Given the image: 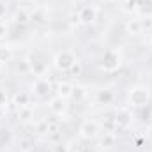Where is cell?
I'll return each instance as SVG.
<instances>
[{
  "mask_svg": "<svg viewBox=\"0 0 152 152\" xmlns=\"http://www.w3.org/2000/svg\"><path fill=\"white\" fill-rule=\"evenodd\" d=\"M27 2H28V0H27Z\"/></svg>",
  "mask_w": 152,
  "mask_h": 152,
  "instance_id": "cell-32",
  "label": "cell"
},
{
  "mask_svg": "<svg viewBox=\"0 0 152 152\" xmlns=\"http://www.w3.org/2000/svg\"><path fill=\"white\" fill-rule=\"evenodd\" d=\"M134 11L136 18H152V0H138Z\"/></svg>",
  "mask_w": 152,
  "mask_h": 152,
  "instance_id": "cell-13",
  "label": "cell"
},
{
  "mask_svg": "<svg viewBox=\"0 0 152 152\" xmlns=\"http://www.w3.org/2000/svg\"><path fill=\"white\" fill-rule=\"evenodd\" d=\"M18 149H20V152H32L34 142L30 138H20L18 140Z\"/></svg>",
  "mask_w": 152,
  "mask_h": 152,
  "instance_id": "cell-18",
  "label": "cell"
},
{
  "mask_svg": "<svg viewBox=\"0 0 152 152\" xmlns=\"http://www.w3.org/2000/svg\"><path fill=\"white\" fill-rule=\"evenodd\" d=\"M87 88L85 87H81V85H75V90H73V96H71V99H75V101H83L85 97H87Z\"/></svg>",
  "mask_w": 152,
  "mask_h": 152,
  "instance_id": "cell-17",
  "label": "cell"
},
{
  "mask_svg": "<svg viewBox=\"0 0 152 152\" xmlns=\"http://www.w3.org/2000/svg\"><path fill=\"white\" fill-rule=\"evenodd\" d=\"M97 14H99V9L96 5H92V4L83 5L78 11V16H80V23L81 25H92V23H96Z\"/></svg>",
  "mask_w": 152,
  "mask_h": 152,
  "instance_id": "cell-7",
  "label": "cell"
},
{
  "mask_svg": "<svg viewBox=\"0 0 152 152\" xmlns=\"http://www.w3.org/2000/svg\"><path fill=\"white\" fill-rule=\"evenodd\" d=\"M124 30L127 36H140L143 34V23H142V18H131V20H126L124 23Z\"/></svg>",
  "mask_w": 152,
  "mask_h": 152,
  "instance_id": "cell-10",
  "label": "cell"
},
{
  "mask_svg": "<svg viewBox=\"0 0 152 152\" xmlns=\"http://www.w3.org/2000/svg\"><path fill=\"white\" fill-rule=\"evenodd\" d=\"M113 120L117 129H129L134 122V117H133V112L129 108H118L113 115Z\"/></svg>",
  "mask_w": 152,
  "mask_h": 152,
  "instance_id": "cell-6",
  "label": "cell"
},
{
  "mask_svg": "<svg viewBox=\"0 0 152 152\" xmlns=\"http://www.w3.org/2000/svg\"><path fill=\"white\" fill-rule=\"evenodd\" d=\"M7 34H9L7 23H5V21H0V41H4V39L7 37Z\"/></svg>",
  "mask_w": 152,
  "mask_h": 152,
  "instance_id": "cell-24",
  "label": "cell"
},
{
  "mask_svg": "<svg viewBox=\"0 0 152 152\" xmlns=\"http://www.w3.org/2000/svg\"><path fill=\"white\" fill-rule=\"evenodd\" d=\"M76 62H78V55L73 50H62L53 55V67L58 73H69Z\"/></svg>",
  "mask_w": 152,
  "mask_h": 152,
  "instance_id": "cell-3",
  "label": "cell"
},
{
  "mask_svg": "<svg viewBox=\"0 0 152 152\" xmlns=\"http://www.w3.org/2000/svg\"><path fill=\"white\" fill-rule=\"evenodd\" d=\"M80 152H96V149L92 145H81L80 147Z\"/></svg>",
  "mask_w": 152,
  "mask_h": 152,
  "instance_id": "cell-28",
  "label": "cell"
},
{
  "mask_svg": "<svg viewBox=\"0 0 152 152\" xmlns=\"http://www.w3.org/2000/svg\"><path fill=\"white\" fill-rule=\"evenodd\" d=\"M48 110L57 117H64L67 113V99H62L58 96H53L48 99Z\"/></svg>",
  "mask_w": 152,
  "mask_h": 152,
  "instance_id": "cell-8",
  "label": "cell"
},
{
  "mask_svg": "<svg viewBox=\"0 0 152 152\" xmlns=\"http://www.w3.org/2000/svg\"><path fill=\"white\" fill-rule=\"evenodd\" d=\"M18 118H20V122H23V124L30 122V120L34 118V110H32V106L18 108Z\"/></svg>",
  "mask_w": 152,
  "mask_h": 152,
  "instance_id": "cell-16",
  "label": "cell"
},
{
  "mask_svg": "<svg viewBox=\"0 0 152 152\" xmlns=\"http://www.w3.org/2000/svg\"><path fill=\"white\" fill-rule=\"evenodd\" d=\"M69 23H71L73 27H75V25H81V23H80V16H78V12H73V14L69 16Z\"/></svg>",
  "mask_w": 152,
  "mask_h": 152,
  "instance_id": "cell-26",
  "label": "cell"
},
{
  "mask_svg": "<svg viewBox=\"0 0 152 152\" xmlns=\"http://www.w3.org/2000/svg\"><path fill=\"white\" fill-rule=\"evenodd\" d=\"M151 103V88L145 85H133L127 90V104L133 108H143Z\"/></svg>",
  "mask_w": 152,
  "mask_h": 152,
  "instance_id": "cell-1",
  "label": "cell"
},
{
  "mask_svg": "<svg viewBox=\"0 0 152 152\" xmlns=\"http://www.w3.org/2000/svg\"><path fill=\"white\" fill-rule=\"evenodd\" d=\"M69 73H71L73 76H80L81 73H83V66H81V62H80V60L76 62L73 67H71V71H69Z\"/></svg>",
  "mask_w": 152,
  "mask_h": 152,
  "instance_id": "cell-23",
  "label": "cell"
},
{
  "mask_svg": "<svg viewBox=\"0 0 152 152\" xmlns=\"http://www.w3.org/2000/svg\"><path fill=\"white\" fill-rule=\"evenodd\" d=\"M28 73L39 78V76H46L48 75V64L44 60H39V58H28Z\"/></svg>",
  "mask_w": 152,
  "mask_h": 152,
  "instance_id": "cell-9",
  "label": "cell"
},
{
  "mask_svg": "<svg viewBox=\"0 0 152 152\" xmlns=\"http://www.w3.org/2000/svg\"><path fill=\"white\" fill-rule=\"evenodd\" d=\"M69 152H80V147L76 145V147H69Z\"/></svg>",
  "mask_w": 152,
  "mask_h": 152,
  "instance_id": "cell-29",
  "label": "cell"
},
{
  "mask_svg": "<svg viewBox=\"0 0 152 152\" xmlns=\"http://www.w3.org/2000/svg\"><path fill=\"white\" fill-rule=\"evenodd\" d=\"M7 103H9V96L4 88H0V108H7Z\"/></svg>",
  "mask_w": 152,
  "mask_h": 152,
  "instance_id": "cell-22",
  "label": "cell"
},
{
  "mask_svg": "<svg viewBox=\"0 0 152 152\" xmlns=\"http://www.w3.org/2000/svg\"><path fill=\"white\" fill-rule=\"evenodd\" d=\"M30 101H32V94H30V92H25V90H20V92L12 97V104H14L16 108L30 106Z\"/></svg>",
  "mask_w": 152,
  "mask_h": 152,
  "instance_id": "cell-14",
  "label": "cell"
},
{
  "mask_svg": "<svg viewBox=\"0 0 152 152\" xmlns=\"http://www.w3.org/2000/svg\"><path fill=\"white\" fill-rule=\"evenodd\" d=\"M151 42H152V37H151Z\"/></svg>",
  "mask_w": 152,
  "mask_h": 152,
  "instance_id": "cell-31",
  "label": "cell"
},
{
  "mask_svg": "<svg viewBox=\"0 0 152 152\" xmlns=\"http://www.w3.org/2000/svg\"><path fill=\"white\" fill-rule=\"evenodd\" d=\"M117 145V133L115 131H104L99 134V147L108 151V149H113Z\"/></svg>",
  "mask_w": 152,
  "mask_h": 152,
  "instance_id": "cell-11",
  "label": "cell"
},
{
  "mask_svg": "<svg viewBox=\"0 0 152 152\" xmlns=\"http://www.w3.org/2000/svg\"><path fill=\"white\" fill-rule=\"evenodd\" d=\"M5 117V108H0V120Z\"/></svg>",
  "mask_w": 152,
  "mask_h": 152,
  "instance_id": "cell-30",
  "label": "cell"
},
{
  "mask_svg": "<svg viewBox=\"0 0 152 152\" xmlns=\"http://www.w3.org/2000/svg\"><path fill=\"white\" fill-rule=\"evenodd\" d=\"M51 90H53V87H51L50 80L46 76H39V78L34 80V83H32V92L30 94L39 97V99H44V97H48L51 94Z\"/></svg>",
  "mask_w": 152,
  "mask_h": 152,
  "instance_id": "cell-5",
  "label": "cell"
},
{
  "mask_svg": "<svg viewBox=\"0 0 152 152\" xmlns=\"http://www.w3.org/2000/svg\"><path fill=\"white\" fill-rule=\"evenodd\" d=\"M113 101V92L108 90V88H101V90H96V103L97 104H110Z\"/></svg>",
  "mask_w": 152,
  "mask_h": 152,
  "instance_id": "cell-15",
  "label": "cell"
},
{
  "mask_svg": "<svg viewBox=\"0 0 152 152\" xmlns=\"http://www.w3.org/2000/svg\"><path fill=\"white\" fill-rule=\"evenodd\" d=\"M53 152H69V145H66V143H57L55 145V149H53Z\"/></svg>",
  "mask_w": 152,
  "mask_h": 152,
  "instance_id": "cell-25",
  "label": "cell"
},
{
  "mask_svg": "<svg viewBox=\"0 0 152 152\" xmlns=\"http://www.w3.org/2000/svg\"><path fill=\"white\" fill-rule=\"evenodd\" d=\"M11 48L9 46H4V44H0V64H5V62H9L11 60Z\"/></svg>",
  "mask_w": 152,
  "mask_h": 152,
  "instance_id": "cell-19",
  "label": "cell"
},
{
  "mask_svg": "<svg viewBox=\"0 0 152 152\" xmlns=\"http://www.w3.org/2000/svg\"><path fill=\"white\" fill-rule=\"evenodd\" d=\"M73 90H75V85L71 81H58L55 85V96H58L62 99H71Z\"/></svg>",
  "mask_w": 152,
  "mask_h": 152,
  "instance_id": "cell-12",
  "label": "cell"
},
{
  "mask_svg": "<svg viewBox=\"0 0 152 152\" xmlns=\"http://www.w3.org/2000/svg\"><path fill=\"white\" fill-rule=\"evenodd\" d=\"M78 134L81 140H87V142L97 140L101 134V124L94 118H85V120H81V124L78 127Z\"/></svg>",
  "mask_w": 152,
  "mask_h": 152,
  "instance_id": "cell-4",
  "label": "cell"
},
{
  "mask_svg": "<svg viewBox=\"0 0 152 152\" xmlns=\"http://www.w3.org/2000/svg\"><path fill=\"white\" fill-rule=\"evenodd\" d=\"M14 20H16L18 23H27V21L30 20V14H28V12H25V11H16Z\"/></svg>",
  "mask_w": 152,
  "mask_h": 152,
  "instance_id": "cell-21",
  "label": "cell"
},
{
  "mask_svg": "<svg viewBox=\"0 0 152 152\" xmlns=\"http://www.w3.org/2000/svg\"><path fill=\"white\" fill-rule=\"evenodd\" d=\"M44 20H46V16H44V11H42V9H36L34 12H30V21L42 23Z\"/></svg>",
  "mask_w": 152,
  "mask_h": 152,
  "instance_id": "cell-20",
  "label": "cell"
},
{
  "mask_svg": "<svg viewBox=\"0 0 152 152\" xmlns=\"http://www.w3.org/2000/svg\"><path fill=\"white\" fill-rule=\"evenodd\" d=\"M122 66V53L120 50L112 48V50H106L103 55H101V62H99V69L104 71V73H115L118 71Z\"/></svg>",
  "mask_w": 152,
  "mask_h": 152,
  "instance_id": "cell-2",
  "label": "cell"
},
{
  "mask_svg": "<svg viewBox=\"0 0 152 152\" xmlns=\"http://www.w3.org/2000/svg\"><path fill=\"white\" fill-rule=\"evenodd\" d=\"M5 14H7V7H5V4L0 2V21L5 18Z\"/></svg>",
  "mask_w": 152,
  "mask_h": 152,
  "instance_id": "cell-27",
  "label": "cell"
}]
</instances>
